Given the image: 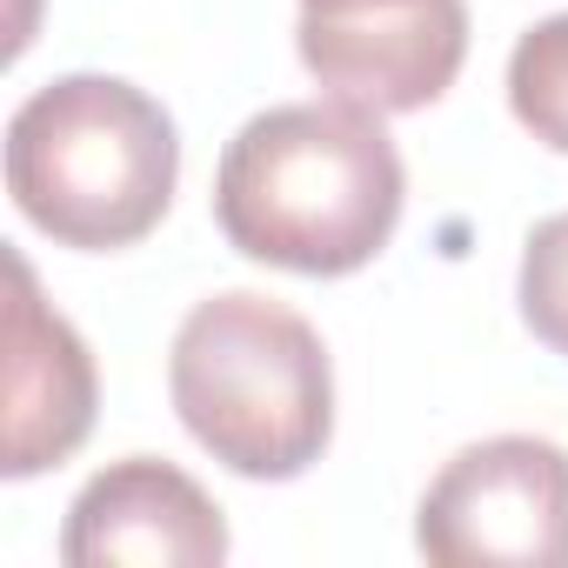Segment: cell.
Masks as SVG:
<instances>
[{
	"mask_svg": "<svg viewBox=\"0 0 568 568\" xmlns=\"http://www.w3.org/2000/svg\"><path fill=\"white\" fill-rule=\"evenodd\" d=\"M408 201L402 154L382 114L355 101H295L254 114L214 174L221 234L288 274H355L368 267Z\"/></svg>",
	"mask_w": 568,
	"mask_h": 568,
	"instance_id": "cell-1",
	"label": "cell"
},
{
	"mask_svg": "<svg viewBox=\"0 0 568 568\" xmlns=\"http://www.w3.org/2000/svg\"><path fill=\"white\" fill-rule=\"evenodd\" d=\"M168 395L181 428L247 481L308 475L335 435V368L322 335L254 288L187 308L168 355Z\"/></svg>",
	"mask_w": 568,
	"mask_h": 568,
	"instance_id": "cell-2",
	"label": "cell"
},
{
	"mask_svg": "<svg viewBox=\"0 0 568 568\" xmlns=\"http://www.w3.org/2000/svg\"><path fill=\"white\" fill-rule=\"evenodd\" d=\"M174 181V121L134 81L68 74L34 88L8 121V194L61 247H134L161 227Z\"/></svg>",
	"mask_w": 568,
	"mask_h": 568,
	"instance_id": "cell-3",
	"label": "cell"
},
{
	"mask_svg": "<svg viewBox=\"0 0 568 568\" xmlns=\"http://www.w3.org/2000/svg\"><path fill=\"white\" fill-rule=\"evenodd\" d=\"M415 548L435 568H568V448L495 435L422 495Z\"/></svg>",
	"mask_w": 568,
	"mask_h": 568,
	"instance_id": "cell-4",
	"label": "cell"
},
{
	"mask_svg": "<svg viewBox=\"0 0 568 568\" xmlns=\"http://www.w3.org/2000/svg\"><path fill=\"white\" fill-rule=\"evenodd\" d=\"M302 68L368 114H415L442 101L468 61L462 0H302Z\"/></svg>",
	"mask_w": 568,
	"mask_h": 568,
	"instance_id": "cell-5",
	"label": "cell"
},
{
	"mask_svg": "<svg viewBox=\"0 0 568 568\" xmlns=\"http://www.w3.org/2000/svg\"><path fill=\"white\" fill-rule=\"evenodd\" d=\"M61 561L68 568H214L227 561V521L207 501L194 475L154 455H128L101 468L61 528Z\"/></svg>",
	"mask_w": 568,
	"mask_h": 568,
	"instance_id": "cell-6",
	"label": "cell"
},
{
	"mask_svg": "<svg viewBox=\"0 0 568 568\" xmlns=\"http://www.w3.org/2000/svg\"><path fill=\"white\" fill-rule=\"evenodd\" d=\"M94 355L68 328V315L48 308L41 281L21 254H8V442H0V475L28 481L61 468L88 428H94Z\"/></svg>",
	"mask_w": 568,
	"mask_h": 568,
	"instance_id": "cell-7",
	"label": "cell"
},
{
	"mask_svg": "<svg viewBox=\"0 0 568 568\" xmlns=\"http://www.w3.org/2000/svg\"><path fill=\"white\" fill-rule=\"evenodd\" d=\"M508 108L541 148L568 154V14H555V21H541V28H528L515 41V54H508Z\"/></svg>",
	"mask_w": 568,
	"mask_h": 568,
	"instance_id": "cell-8",
	"label": "cell"
},
{
	"mask_svg": "<svg viewBox=\"0 0 568 568\" xmlns=\"http://www.w3.org/2000/svg\"><path fill=\"white\" fill-rule=\"evenodd\" d=\"M521 322L541 348H555L568 362V207L535 221L528 247H521V281H515Z\"/></svg>",
	"mask_w": 568,
	"mask_h": 568,
	"instance_id": "cell-9",
	"label": "cell"
}]
</instances>
